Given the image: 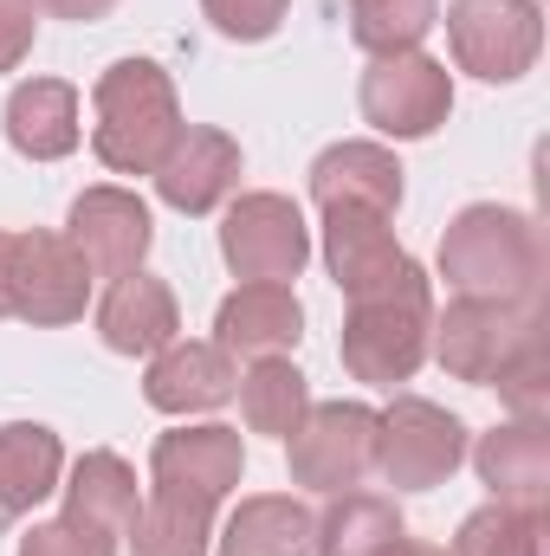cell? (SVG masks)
<instances>
[{"label":"cell","mask_w":550,"mask_h":556,"mask_svg":"<svg viewBox=\"0 0 550 556\" xmlns=\"http://www.w3.org/2000/svg\"><path fill=\"white\" fill-rule=\"evenodd\" d=\"M440 278L453 298H499V304H538L545 291V233L525 207L473 201L440 233Z\"/></svg>","instance_id":"1"},{"label":"cell","mask_w":550,"mask_h":556,"mask_svg":"<svg viewBox=\"0 0 550 556\" xmlns=\"http://www.w3.org/2000/svg\"><path fill=\"white\" fill-rule=\"evenodd\" d=\"M91 149L111 175H155V162L188 130L175 78L155 59H117L91 91Z\"/></svg>","instance_id":"2"},{"label":"cell","mask_w":550,"mask_h":556,"mask_svg":"<svg viewBox=\"0 0 550 556\" xmlns=\"http://www.w3.org/2000/svg\"><path fill=\"white\" fill-rule=\"evenodd\" d=\"M427 343H434V285L427 273H414L376 298H350L337 356L357 382L396 389V382H414V369L427 363Z\"/></svg>","instance_id":"3"},{"label":"cell","mask_w":550,"mask_h":556,"mask_svg":"<svg viewBox=\"0 0 550 556\" xmlns=\"http://www.w3.org/2000/svg\"><path fill=\"white\" fill-rule=\"evenodd\" d=\"M545 337L538 324V304H499V298H453L447 317H434V356L453 382H473V389H492L518 356L525 343Z\"/></svg>","instance_id":"4"},{"label":"cell","mask_w":550,"mask_h":556,"mask_svg":"<svg viewBox=\"0 0 550 556\" xmlns=\"http://www.w3.org/2000/svg\"><path fill=\"white\" fill-rule=\"evenodd\" d=\"M285 459H291V485H304L317 498L357 492L376 472V408H363V402H311L304 420L291 427Z\"/></svg>","instance_id":"5"},{"label":"cell","mask_w":550,"mask_h":556,"mask_svg":"<svg viewBox=\"0 0 550 556\" xmlns=\"http://www.w3.org/2000/svg\"><path fill=\"white\" fill-rule=\"evenodd\" d=\"M447 46L453 65L473 72L479 85H518L545 52V13L538 0H453Z\"/></svg>","instance_id":"6"},{"label":"cell","mask_w":550,"mask_h":556,"mask_svg":"<svg viewBox=\"0 0 550 556\" xmlns=\"http://www.w3.org/2000/svg\"><path fill=\"white\" fill-rule=\"evenodd\" d=\"M221 260L240 285H291L311 260V227L291 194L253 188L221 220Z\"/></svg>","instance_id":"7"},{"label":"cell","mask_w":550,"mask_h":556,"mask_svg":"<svg viewBox=\"0 0 550 556\" xmlns=\"http://www.w3.org/2000/svg\"><path fill=\"white\" fill-rule=\"evenodd\" d=\"M466 459V427L427 395H396L376 415V472L396 492H434Z\"/></svg>","instance_id":"8"},{"label":"cell","mask_w":550,"mask_h":556,"mask_svg":"<svg viewBox=\"0 0 550 556\" xmlns=\"http://www.w3.org/2000/svg\"><path fill=\"white\" fill-rule=\"evenodd\" d=\"M357 104H363V124H376L383 137L421 142L453 117V72L427 52H383L370 59Z\"/></svg>","instance_id":"9"},{"label":"cell","mask_w":550,"mask_h":556,"mask_svg":"<svg viewBox=\"0 0 550 556\" xmlns=\"http://www.w3.org/2000/svg\"><path fill=\"white\" fill-rule=\"evenodd\" d=\"M85 304H91V273L65 233H46V227L13 233V317L20 324L59 330V324H78Z\"/></svg>","instance_id":"10"},{"label":"cell","mask_w":550,"mask_h":556,"mask_svg":"<svg viewBox=\"0 0 550 556\" xmlns=\"http://www.w3.org/2000/svg\"><path fill=\"white\" fill-rule=\"evenodd\" d=\"M65 240L91 278H124L142 273V260L155 247V220L130 188H85L65 214Z\"/></svg>","instance_id":"11"},{"label":"cell","mask_w":550,"mask_h":556,"mask_svg":"<svg viewBox=\"0 0 550 556\" xmlns=\"http://www.w3.org/2000/svg\"><path fill=\"white\" fill-rule=\"evenodd\" d=\"M247 479V446L234 427H175L149 446V485L155 492H175V498H195V505H214Z\"/></svg>","instance_id":"12"},{"label":"cell","mask_w":550,"mask_h":556,"mask_svg":"<svg viewBox=\"0 0 550 556\" xmlns=\"http://www.w3.org/2000/svg\"><path fill=\"white\" fill-rule=\"evenodd\" d=\"M324 266L343 298H376L421 273L409 247L389 233V214H370V207H324Z\"/></svg>","instance_id":"13"},{"label":"cell","mask_w":550,"mask_h":556,"mask_svg":"<svg viewBox=\"0 0 550 556\" xmlns=\"http://www.w3.org/2000/svg\"><path fill=\"white\" fill-rule=\"evenodd\" d=\"M234 382H240V363L221 350V343H195V337H175L149 356L142 369V402L155 415H214L234 402Z\"/></svg>","instance_id":"14"},{"label":"cell","mask_w":550,"mask_h":556,"mask_svg":"<svg viewBox=\"0 0 550 556\" xmlns=\"http://www.w3.org/2000/svg\"><path fill=\"white\" fill-rule=\"evenodd\" d=\"M240 188V142L227 130H182L175 149L155 162V194L175 207V214H214L227 194Z\"/></svg>","instance_id":"15"},{"label":"cell","mask_w":550,"mask_h":556,"mask_svg":"<svg viewBox=\"0 0 550 556\" xmlns=\"http://www.w3.org/2000/svg\"><path fill=\"white\" fill-rule=\"evenodd\" d=\"M304 337V304L291 285H240L221 298L214 311V343L234 363H260V356H291Z\"/></svg>","instance_id":"16"},{"label":"cell","mask_w":550,"mask_h":556,"mask_svg":"<svg viewBox=\"0 0 550 556\" xmlns=\"http://www.w3.org/2000/svg\"><path fill=\"white\" fill-rule=\"evenodd\" d=\"M98 337L117 356H155L162 343H175L182 337V304H175L168 278L155 273L111 278V291L98 298Z\"/></svg>","instance_id":"17"},{"label":"cell","mask_w":550,"mask_h":556,"mask_svg":"<svg viewBox=\"0 0 550 556\" xmlns=\"http://www.w3.org/2000/svg\"><path fill=\"white\" fill-rule=\"evenodd\" d=\"M473 466H479V479L492 485V505H518V511H545L550 505V433H545V420H505V427L479 433Z\"/></svg>","instance_id":"18"},{"label":"cell","mask_w":550,"mask_h":556,"mask_svg":"<svg viewBox=\"0 0 550 556\" xmlns=\"http://www.w3.org/2000/svg\"><path fill=\"white\" fill-rule=\"evenodd\" d=\"M0 124H7V142L26 162H59L85 137L78 85H65V78H20L13 98H7V111H0Z\"/></svg>","instance_id":"19"},{"label":"cell","mask_w":550,"mask_h":556,"mask_svg":"<svg viewBox=\"0 0 550 556\" xmlns=\"http://www.w3.org/2000/svg\"><path fill=\"white\" fill-rule=\"evenodd\" d=\"M311 201L317 207H370L396 214L402 207V162L383 142H330L311 162Z\"/></svg>","instance_id":"20"},{"label":"cell","mask_w":550,"mask_h":556,"mask_svg":"<svg viewBox=\"0 0 550 556\" xmlns=\"http://www.w3.org/2000/svg\"><path fill=\"white\" fill-rule=\"evenodd\" d=\"M142 498H137V466L111 446H91L72 459V479H65V518L98 531V538H130Z\"/></svg>","instance_id":"21"},{"label":"cell","mask_w":550,"mask_h":556,"mask_svg":"<svg viewBox=\"0 0 550 556\" xmlns=\"http://www.w3.org/2000/svg\"><path fill=\"white\" fill-rule=\"evenodd\" d=\"M396 538H409V525L383 492H337L324 518H311V556H383Z\"/></svg>","instance_id":"22"},{"label":"cell","mask_w":550,"mask_h":556,"mask_svg":"<svg viewBox=\"0 0 550 556\" xmlns=\"http://www.w3.org/2000/svg\"><path fill=\"white\" fill-rule=\"evenodd\" d=\"M65 479V446L52 427L39 420H7L0 427V505L20 518L33 505H46Z\"/></svg>","instance_id":"23"},{"label":"cell","mask_w":550,"mask_h":556,"mask_svg":"<svg viewBox=\"0 0 550 556\" xmlns=\"http://www.w3.org/2000/svg\"><path fill=\"white\" fill-rule=\"evenodd\" d=\"M214 556H311V511L285 492L240 498V511L214 538Z\"/></svg>","instance_id":"24"},{"label":"cell","mask_w":550,"mask_h":556,"mask_svg":"<svg viewBox=\"0 0 550 556\" xmlns=\"http://www.w3.org/2000/svg\"><path fill=\"white\" fill-rule=\"evenodd\" d=\"M234 395H240L247 433H266V440H291V427L311 408V382L291 369V356H260V363L234 382Z\"/></svg>","instance_id":"25"},{"label":"cell","mask_w":550,"mask_h":556,"mask_svg":"<svg viewBox=\"0 0 550 556\" xmlns=\"http://www.w3.org/2000/svg\"><path fill=\"white\" fill-rule=\"evenodd\" d=\"M214 551V505L155 492L130 525V556H208Z\"/></svg>","instance_id":"26"},{"label":"cell","mask_w":550,"mask_h":556,"mask_svg":"<svg viewBox=\"0 0 550 556\" xmlns=\"http://www.w3.org/2000/svg\"><path fill=\"white\" fill-rule=\"evenodd\" d=\"M350 39L383 59V52H421V39L440 26V0H350Z\"/></svg>","instance_id":"27"},{"label":"cell","mask_w":550,"mask_h":556,"mask_svg":"<svg viewBox=\"0 0 550 556\" xmlns=\"http://www.w3.org/2000/svg\"><path fill=\"white\" fill-rule=\"evenodd\" d=\"M447 556H545V511L518 505H479Z\"/></svg>","instance_id":"28"},{"label":"cell","mask_w":550,"mask_h":556,"mask_svg":"<svg viewBox=\"0 0 550 556\" xmlns=\"http://www.w3.org/2000/svg\"><path fill=\"white\" fill-rule=\"evenodd\" d=\"M550 363H545V337H532L525 343V356L492 382L499 395H505V408H512V420H545L550 415V389H545Z\"/></svg>","instance_id":"29"},{"label":"cell","mask_w":550,"mask_h":556,"mask_svg":"<svg viewBox=\"0 0 550 556\" xmlns=\"http://www.w3.org/2000/svg\"><path fill=\"white\" fill-rule=\"evenodd\" d=\"M201 13L214 20L221 39H240V46H260L273 39L291 13V0H201Z\"/></svg>","instance_id":"30"},{"label":"cell","mask_w":550,"mask_h":556,"mask_svg":"<svg viewBox=\"0 0 550 556\" xmlns=\"http://www.w3.org/2000/svg\"><path fill=\"white\" fill-rule=\"evenodd\" d=\"M20 556H117V538H98L72 518H52V525H33L20 538Z\"/></svg>","instance_id":"31"},{"label":"cell","mask_w":550,"mask_h":556,"mask_svg":"<svg viewBox=\"0 0 550 556\" xmlns=\"http://www.w3.org/2000/svg\"><path fill=\"white\" fill-rule=\"evenodd\" d=\"M39 33V0H0V72H20Z\"/></svg>","instance_id":"32"},{"label":"cell","mask_w":550,"mask_h":556,"mask_svg":"<svg viewBox=\"0 0 550 556\" xmlns=\"http://www.w3.org/2000/svg\"><path fill=\"white\" fill-rule=\"evenodd\" d=\"M111 7H117V0H39V13H52V20H78V26H85V20H104Z\"/></svg>","instance_id":"33"},{"label":"cell","mask_w":550,"mask_h":556,"mask_svg":"<svg viewBox=\"0 0 550 556\" xmlns=\"http://www.w3.org/2000/svg\"><path fill=\"white\" fill-rule=\"evenodd\" d=\"M0 317H13V233H0Z\"/></svg>","instance_id":"34"},{"label":"cell","mask_w":550,"mask_h":556,"mask_svg":"<svg viewBox=\"0 0 550 556\" xmlns=\"http://www.w3.org/2000/svg\"><path fill=\"white\" fill-rule=\"evenodd\" d=\"M383 556H447V551H440V544H421V538H396Z\"/></svg>","instance_id":"35"},{"label":"cell","mask_w":550,"mask_h":556,"mask_svg":"<svg viewBox=\"0 0 550 556\" xmlns=\"http://www.w3.org/2000/svg\"><path fill=\"white\" fill-rule=\"evenodd\" d=\"M7 525H13V511H7V505H0V531H7Z\"/></svg>","instance_id":"36"}]
</instances>
